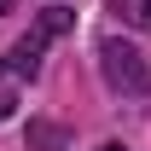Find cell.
Instances as JSON below:
<instances>
[{
    "instance_id": "cell-2",
    "label": "cell",
    "mask_w": 151,
    "mask_h": 151,
    "mask_svg": "<svg viewBox=\"0 0 151 151\" xmlns=\"http://www.w3.org/2000/svg\"><path fill=\"white\" fill-rule=\"evenodd\" d=\"M99 64H105V81H111L116 93H145L151 87L145 64H139V52H134L128 41H105L99 47Z\"/></svg>"
},
{
    "instance_id": "cell-3",
    "label": "cell",
    "mask_w": 151,
    "mask_h": 151,
    "mask_svg": "<svg viewBox=\"0 0 151 151\" xmlns=\"http://www.w3.org/2000/svg\"><path fill=\"white\" fill-rule=\"evenodd\" d=\"M111 12L134 29H151V0H111Z\"/></svg>"
},
{
    "instance_id": "cell-7",
    "label": "cell",
    "mask_w": 151,
    "mask_h": 151,
    "mask_svg": "<svg viewBox=\"0 0 151 151\" xmlns=\"http://www.w3.org/2000/svg\"><path fill=\"white\" fill-rule=\"evenodd\" d=\"M99 151H122V145H99Z\"/></svg>"
},
{
    "instance_id": "cell-5",
    "label": "cell",
    "mask_w": 151,
    "mask_h": 151,
    "mask_svg": "<svg viewBox=\"0 0 151 151\" xmlns=\"http://www.w3.org/2000/svg\"><path fill=\"white\" fill-rule=\"evenodd\" d=\"M12 105H18V93H12V87H0V122L12 116Z\"/></svg>"
},
{
    "instance_id": "cell-1",
    "label": "cell",
    "mask_w": 151,
    "mask_h": 151,
    "mask_svg": "<svg viewBox=\"0 0 151 151\" xmlns=\"http://www.w3.org/2000/svg\"><path fill=\"white\" fill-rule=\"evenodd\" d=\"M70 23H76V12H64V6H47V12L29 23V35L6 47V64H0V70H6V76H35V70H41V52H47V41H58Z\"/></svg>"
},
{
    "instance_id": "cell-6",
    "label": "cell",
    "mask_w": 151,
    "mask_h": 151,
    "mask_svg": "<svg viewBox=\"0 0 151 151\" xmlns=\"http://www.w3.org/2000/svg\"><path fill=\"white\" fill-rule=\"evenodd\" d=\"M12 6H18V0H0V12H12Z\"/></svg>"
},
{
    "instance_id": "cell-4",
    "label": "cell",
    "mask_w": 151,
    "mask_h": 151,
    "mask_svg": "<svg viewBox=\"0 0 151 151\" xmlns=\"http://www.w3.org/2000/svg\"><path fill=\"white\" fill-rule=\"evenodd\" d=\"M29 139H35V145H47V151H52V145H58V128H35V134H29Z\"/></svg>"
}]
</instances>
